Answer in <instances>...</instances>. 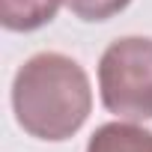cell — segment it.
Segmentation results:
<instances>
[{
	"instance_id": "cell-1",
	"label": "cell",
	"mask_w": 152,
	"mask_h": 152,
	"mask_svg": "<svg viewBox=\"0 0 152 152\" xmlns=\"http://www.w3.org/2000/svg\"><path fill=\"white\" fill-rule=\"evenodd\" d=\"M12 110L18 125L36 140H69L93 110L90 75L60 51H39L12 78Z\"/></svg>"
},
{
	"instance_id": "cell-2",
	"label": "cell",
	"mask_w": 152,
	"mask_h": 152,
	"mask_svg": "<svg viewBox=\"0 0 152 152\" xmlns=\"http://www.w3.org/2000/svg\"><path fill=\"white\" fill-rule=\"evenodd\" d=\"M99 96L107 113L131 122L152 119V39L122 36L99 60Z\"/></svg>"
},
{
	"instance_id": "cell-3",
	"label": "cell",
	"mask_w": 152,
	"mask_h": 152,
	"mask_svg": "<svg viewBox=\"0 0 152 152\" xmlns=\"http://www.w3.org/2000/svg\"><path fill=\"white\" fill-rule=\"evenodd\" d=\"M87 152H152V131L131 122H104L93 131Z\"/></svg>"
},
{
	"instance_id": "cell-4",
	"label": "cell",
	"mask_w": 152,
	"mask_h": 152,
	"mask_svg": "<svg viewBox=\"0 0 152 152\" xmlns=\"http://www.w3.org/2000/svg\"><path fill=\"white\" fill-rule=\"evenodd\" d=\"M66 0H0V24L12 33H30L51 24Z\"/></svg>"
},
{
	"instance_id": "cell-5",
	"label": "cell",
	"mask_w": 152,
	"mask_h": 152,
	"mask_svg": "<svg viewBox=\"0 0 152 152\" xmlns=\"http://www.w3.org/2000/svg\"><path fill=\"white\" fill-rule=\"evenodd\" d=\"M131 0H66V6L72 9L75 18L81 21H107L113 15H119L122 9H128Z\"/></svg>"
}]
</instances>
